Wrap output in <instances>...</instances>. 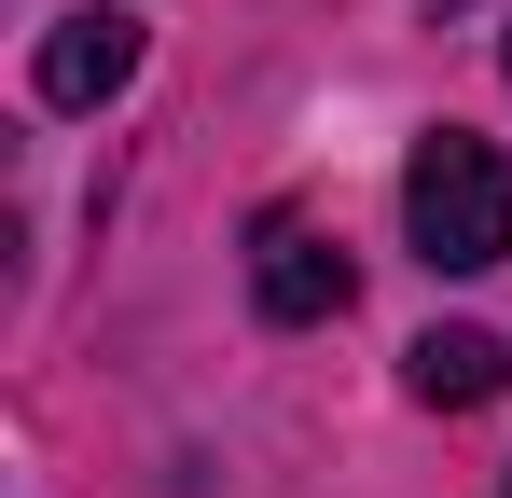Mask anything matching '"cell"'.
I'll return each instance as SVG.
<instances>
[{
    "mask_svg": "<svg viewBox=\"0 0 512 498\" xmlns=\"http://www.w3.org/2000/svg\"><path fill=\"white\" fill-rule=\"evenodd\" d=\"M402 222H416V263H443V277H485V263L512 249V166H499V139L429 125L416 166H402Z\"/></svg>",
    "mask_w": 512,
    "mask_h": 498,
    "instance_id": "6da1fadb",
    "label": "cell"
},
{
    "mask_svg": "<svg viewBox=\"0 0 512 498\" xmlns=\"http://www.w3.org/2000/svg\"><path fill=\"white\" fill-rule=\"evenodd\" d=\"M28 83H42V111H111V97L139 83V14H111V0H97V14H56Z\"/></svg>",
    "mask_w": 512,
    "mask_h": 498,
    "instance_id": "7a4b0ae2",
    "label": "cell"
},
{
    "mask_svg": "<svg viewBox=\"0 0 512 498\" xmlns=\"http://www.w3.org/2000/svg\"><path fill=\"white\" fill-rule=\"evenodd\" d=\"M250 291H263V319H346V291H360V277H346V249L319 236V222H263L250 236Z\"/></svg>",
    "mask_w": 512,
    "mask_h": 498,
    "instance_id": "3957f363",
    "label": "cell"
},
{
    "mask_svg": "<svg viewBox=\"0 0 512 498\" xmlns=\"http://www.w3.org/2000/svg\"><path fill=\"white\" fill-rule=\"evenodd\" d=\"M402 388L443 402V415H471V402L512 388V360H499V332H416V346H402Z\"/></svg>",
    "mask_w": 512,
    "mask_h": 498,
    "instance_id": "277c9868",
    "label": "cell"
},
{
    "mask_svg": "<svg viewBox=\"0 0 512 498\" xmlns=\"http://www.w3.org/2000/svg\"><path fill=\"white\" fill-rule=\"evenodd\" d=\"M499 70H512V42H499Z\"/></svg>",
    "mask_w": 512,
    "mask_h": 498,
    "instance_id": "5b68a950",
    "label": "cell"
},
{
    "mask_svg": "<svg viewBox=\"0 0 512 498\" xmlns=\"http://www.w3.org/2000/svg\"><path fill=\"white\" fill-rule=\"evenodd\" d=\"M499 498H512V485H499Z\"/></svg>",
    "mask_w": 512,
    "mask_h": 498,
    "instance_id": "8992f818",
    "label": "cell"
}]
</instances>
